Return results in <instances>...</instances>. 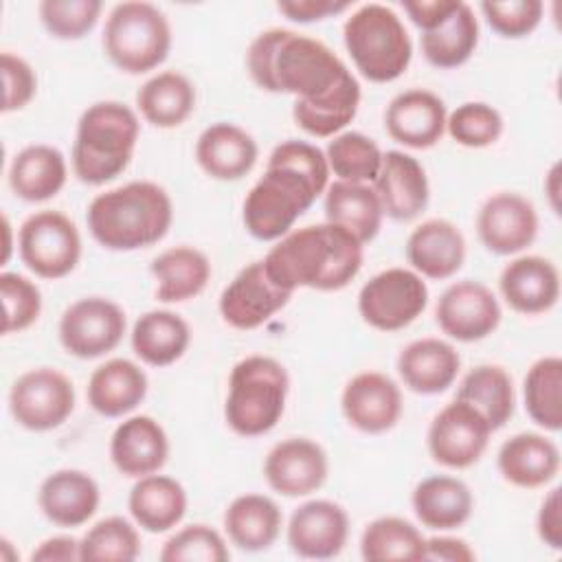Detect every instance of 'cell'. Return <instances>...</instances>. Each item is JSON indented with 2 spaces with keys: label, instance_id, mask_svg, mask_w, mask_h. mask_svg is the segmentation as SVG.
<instances>
[{
  "label": "cell",
  "instance_id": "6da1fadb",
  "mask_svg": "<svg viewBox=\"0 0 562 562\" xmlns=\"http://www.w3.org/2000/svg\"><path fill=\"white\" fill-rule=\"evenodd\" d=\"M246 68L257 88L294 97V123L310 136L331 138L358 114L356 75L316 37L281 26L261 31L246 50Z\"/></svg>",
  "mask_w": 562,
  "mask_h": 562
},
{
  "label": "cell",
  "instance_id": "7a4b0ae2",
  "mask_svg": "<svg viewBox=\"0 0 562 562\" xmlns=\"http://www.w3.org/2000/svg\"><path fill=\"white\" fill-rule=\"evenodd\" d=\"M325 151L307 140L279 143L266 162L263 176L250 187L241 220L250 237L274 241L288 235L294 222L329 187Z\"/></svg>",
  "mask_w": 562,
  "mask_h": 562
},
{
  "label": "cell",
  "instance_id": "3957f363",
  "mask_svg": "<svg viewBox=\"0 0 562 562\" xmlns=\"http://www.w3.org/2000/svg\"><path fill=\"white\" fill-rule=\"evenodd\" d=\"M364 244L342 226L323 222L283 235L261 259L270 279L288 290L299 288L336 292L360 272Z\"/></svg>",
  "mask_w": 562,
  "mask_h": 562
},
{
  "label": "cell",
  "instance_id": "277c9868",
  "mask_svg": "<svg viewBox=\"0 0 562 562\" xmlns=\"http://www.w3.org/2000/svg\"><path fill=\"white\" fill-rule=\"evenodd\" d=\"M88 231L108 250L130 252L158 244L171 228L173 202L151 180H132L92 198Z\"/></svg>",
  "mask_w": 562,
  "mask_h": 562
},
{
  "label": "cell",
  "instance_id": "5b68a950",
  "mask_svg": "<svg viewBox=\"0 0 562 562\" xmlns=\"http://www.w3.org/2000/svg\"><path fill=\"white\" fill-rule=\"evenodd\" d=\"M140 136L138 114L121 101H97L83 110L70 165L83 184H105L132 162Z\"/></svg>",
  "mask_w": 562,
  "mask_h": 562
},
{
  "label": "cell",
  "instance_id": "8992f818",
  "mask_svg": "<svg viewBox=\"0 0 562 562\" xmlns=\"http://www.w3.org/2000/svg\"><path fill=\"white\" fill-rule=\"evenodd\" d=\"M290 378L285 367L270 356H246L228 378L224 419L239 437L270 432L285 413Z\"/></svg>",
  "mask_w": 562,
  "mask_h": 562
},
{
  "label": "cell",
  "instance_id": "52a82bcc",
  "mask_svg": "<svg viewBox=\"0 0 562 562\" xmlns=\"http://www.w3.org/2000/svg\"><path fill=\"white\" fill-rule=\"evenodd\" d=\"M342 42L356 70L373 83L400 79L413 59V42L402 18L380 2L362 4L345 20Z\"/></svg>",
  "mask_w": 562,
  "mask_h": 562
},
{
  "label": "cell",
  "instance_id": "ba28073f",
  "mask_svg": "<svg viewBox=\"0 0 562 562\" xmlns=\"http://www.w3.org/2000/svg\"><path fill=\"white\" fill-rule=\"evenodd\" d=\"M171 50L167 15L151 2L127 0L112 7L103 26V53L127 75L158 68Z\"/></svg>",
  "mask_w": 562,
  "mask_h": 562
},
{
  "label": "cell",
  "instance_id": "9c48e42d",
  "mask_svg": "<svg viewBox=\"0 0 562 562\" xmlns=\"http://www.w3.org/2000/svg\"><path fill=\"white\" fill-rule=\"evenodd\" d=\"M18 252L33 274L53 281L64 279L81 259V235L61 211H35L18 231Z\"/></svg>",
  "mask_w": 562,
  "mask_h": 562
},
{
  "label": "cell",
  "instance_id": "30bf717a",
  "mask_svg": "<svg viewBox=\"0 0 562 562\" xmlns=\"http://www.w3.org/2000/svg\"><path fill=\"white\" fill-rule=\"evenodd\" d=\"M428 305V285L413 268H386L358 292L362 321L378 331H400L415 323Z\"/></svg>",
  "mask_w": 562,
  "mask_h": 562
},
{
  "label": "cell",
  "instance_id": "8fae6325",
  "mask_svg": "<svg viewBox=\"0 0 562 562\" xmlns=\"http://www.w3.org/2000/svg\"><path fill=\"white\" fill-rule=\"evenodd\" d=\"M75 411L70 378L53 367L29 369L15 378L9 391V413L18 426L46 432L59 428Z\"/></svg>",
  "mask_w": 562,
  "mask_h": 562
},
{
  "label": "cell",
  "instance_id": "7c38bea8",
  "mask_svg": "<svg viewBox=\"0 0 562 562\" xmlns=\"http://www.w3.org/2000/svg\"><path fill=\"white\" fill-rule=\"evenodd\" d=\"M127 329L125 312L105 296H83L70 303L59 318V342L66 353L92 360L114 351Z\"/></svg>",
  "mask_w": 562,
  "mask_h": 562
},
{
  "label": "cell",
  "instance_id": "4fadbf2b",
  "mask_svg": "<svg viewBox=\"0 0 562 562\" xmlns=\"http://www.w3.org/2000/svg\"><path fill=\"white\" fill-rule=\"evenodd\" d=\"M492 432L487 419L472 404L454 397L432 417L426 446L435 463L465 470L483 457Z\"/></svg>",
  "mask_w": 562,
  "mask_h": 562
},
{
  "label": "cell",
  "instance_id": "5bb4252c",
  "mask_svg": "<svg viewBox=\"0 0 562 562\" xmlns=\"http://www.w3.org/2000/svg\"><path fill=\"white\" fill-rule=\"evenodd\" d=\"M501 303L496 294L481 281L463 279L450 283L435 307L439 329L459 342H476L487 338L501 325Z\"/></svg>",
  "mask_w": 562,
  "mask_h": 562
},
{
  "label": "cell",
  "instance_id": "9a60e30c",
  "mask_svg": "<svg viewBox=\"0 0 562 562\" xmlns=\"http://www.w3.org/2000/svg\"><path fill=\"white\" fill-rule=\"evenodd\" d=\"M538 211L531 200L516 191L490 195L476 215V233L485 250L507 257L518 255L536 241Z\"/></svg>",
  "mask_w": 562,
  "mask_h": 562
},
{
  "label": "cell",
  "instance_id": "2e32d148",
  "mask_svg": "<svg viewBox=\"0 0 562 562\" xmlns=\"http://www.w3.org/2000/svg\"><path fill=\"white\" fill-rule=\"evenodd\" d=\"M292 292L279 288L263 268V261H252L241 268L220 294V316L233 329L250 331L270 321L288 305Z\"/></svg>",
  "mask_w": 562,
  "mask_h": 562
},
{
  "label": "cell",
  "instance_id": "e0dca14e",
  "mask_svg": "<svg viewBox=\"0 0 562 562\" xmlns=\"http://www.w3.org/2000/svg\"><path fill=\"white\" fill-rule=\"evenodd\" d=\"M329 474V459L321 443L307 437H288L270 448L263 476L281 496L299 498L321 490Z\"/></svg>",
  "mask_w": 562,
  "mask_h": 562
},
{
  "label": "cell",
  "instance_id": "ac0fdd59",
  "mask_svg": "<svg viewBox=\"0 0 562 562\" xmlns=\"http://www.w3.org/2000/svg\"><path fill=\"white\" fill-rule=\"evenodd\" d=\"M285 536L292 553L299 558H336L349 538V514L342 505L327 498L305 501L292 512Z\"/></svg>",
  "mask_w": 562,
  "mask_h": 562
},
{
  "label": "cell",
  "instance_id": "d6986e66",
  "mask_svg": "<svg viewBox=\"0 0 562 562\" xmlns=\"http://www.w3.org/2000/svg\"><path fill=\"white\" fill-rule=\"evenodd\" d=\"M340 408L349 426L364 435H382L402 417V391L380 371L356 373L342 389Z\"/></svg>",
  "mask_w": 562,
  "mask_h": 562
},
{
  "label": "cell",
  "instance_id": "ffe728a7",
  "mask_svg": "<svg viewBox=\"0 0 562 562\" xmlns=\"http://www.w3.org/2000/svg\"><path fill=\"white\" fill-rule=\"evenodd\" d=\"M448 110L441 97L424 88L395 94L384 112L386 134L411 149L435 147L446 134Z\"/></svg>",
  "mask_w": 562,
  "mask_h": 562
},
{
  "label": "cell",
  "instance_id": "44dd1931",
  "mask_svg": "<svg viewBox=\"0 0 562 562\" xmlns=\"http://www.w3.org/2000/svg\"><path fill=\"white\" fill-rule=\"evenodd\" d=\"M373 191L382 204V213L395 222L419 217L430 200V187L424 165L400 149H389L382 156V167L373 180Z\"/></svg>",
  "mask_w": 562,
  "mask_h": 562
},
{
  "label": "cell",
  "instance_id": "7402d4cb",
  "mask_svg": "<svg viewBox=\"0 0 562 562\" xmlns=\"http://www.w3.org/2000/svg\"><path fill=\"white\" fill-rule=\"evenodd\" d=\"M498 290L505 303L518 314H544L560 299L558 266L540 255L512 259L498 277Z\"/></svg>",
  "mask_w": 562,
  "mask_h": 562
},
{
  "label": "cell",
  "instance_id": "603a6c76",
  "mask_svg": "<svg viewBox=\"0 0 562 562\" xmlns=\"http://www.w3.org/2000/svg\"><path fill=\"white\" fill-rule=\"evenodd\" d=\"M110 459L114 468L130 479L160 472L169 459V437L149 415L123 419L110 437Z\"/></svg>",
  "mask_w": 562,
  "mask_h": 562
},
{
  "label": "cell",
  "instance_id": "cb8c5ba5",
  "mask_svg": "<svg viewBox=\"0 0 562 562\" xmlns=\"http://www.w3.org/2000/svg\"><path fill=\"white\" fill-rule=\"evenodd\" d=\"M99 483L83 470L61 468L50 472L37 490V505L48 522L72 529L86 525L99 509Z\"/></svg>",
  "mask_w": 562,
  "mask_h": 562
},
{
  "label": "cell",
  "instance_id": "d4e9b609",
  "mask_svg": "<svg viewBox=\"0 0 562 562\" xmlns=\"http://www.w3.org/2000/svg\"><path fill=\"white\" fill-rule=\"evenodd\" d=\"M411 268L426 279H450L465 261V237L443 217H430L417 224L404 246Z\"/></svg>",
  "mask_w": 562,
  "mask_h": 562
},
{
  "label": "cell",
  "instance_id": "484cf974",
  "mask_svg": "<svg viewBox=\"0 0 562 562\" xmlns=\"http://www.w3.org/2000/svg\"><path fill=\"white\" fill-rule=\"evenodd\" d=\"M257 158V140L244 127L228 121L209 125L195 140V160L213 180H241L252 171Z\"/></svg>",
  "mask_w": 562,
  "mask_h": 562
},
{
  "label": "cell",
  "instance_id": "4316f807",
  "mask_svg": "<svg viewBox=\"0 0 562 562\" xmlns=\"http://www.w3.org/2000/svg\"><path fill=\"white\" fill-rule=\"evenodd\" d=\"M461 369L459 351L441 338H417L397 356V373L404 386L417 395H439L448 391Z\"/></svg>",
  "mask_w": 562,
  "mask_h": 562
},
{
  "label": "cell",
  "instance_id": "83f0119b",
  "mask_svg": "<svg viewBox=\"0 0 562 562\" xmlns=\"http://www.w3.org/2000/svg\"><path fill=\"white\" fill-rule=\"evenodd\" d=\"M501 476L522 490L549 485L560 472V448L540 432H516L496 454Z\"/></svg>",
  "mask_w": 562,
  "mask_h": 562
},
{
  "label": "cell",
  "instance_id": "f1b7e54d",
  "mask_svg": "<svg viewBox=\"0 0 562 562\" xmlns=\"http://www.w3.org/2000/svg\"><path fill=\"white\" fill-rule=\"evenodd\" d=\"M147 373L127 358H112L99 364L90 378L86 397L101 417H125L136 411L147 395Z\"/></svg>",
  "mask_w": 562,
  "mask_h": 562
},
{
  "label": "cell",
  "instance_id": "f546056e",
  "mask_svg": "<svg viewBox=\"0 0 562 562\" xmlns=\"http://www.w3.org/2000/svg\"><path fill=\"white\" fill-rule=\"evenodd\" d=\"M411 505L417 520L426 529L450 531L470 520L474 496L461 479L450 474H432L415 485Z\"/></svg>",
  "mask_w": 562,
  "mask_h": 562
},
{
  "label": "cell",
  "instance_id": "4dcf8cb0",
  "mask_svg": "<svg viewBox=\"0 0 562 562\" xmlns=\"http://www.w3.org/2000/svg\"><path fill=\"white\" fill-rule=\"evenodd\" d=\"M187 490L167 474H147L136 479L127 496V509L134 522L149 533H165L180 525L187 514Z\"/></svg>",
  "mask_w": 562,
  "mask_h": 562
},
{
  "label": "cell",
  "instance_id": "1f68e13d",
  "mask_svg": "<svg viewBox=\"0 0 562 562\" xmlns=\"http://www.w3.org/2000/svg\"><path fill=\"white\" fill-rule=\"evenodd\" d=\"M68 180L64 154L46 143L26 145L9 167V187L24 202H46L55 198Z\"/></svg>",
  "mask_w": 562,
  "mask_h": 562
},
{
  "label": "cell",
  "instance_id": "d6a6232c",
  "mask_svg": "<svg viewBox=\"0 0 562 562\" xmlns=\"http://www.w3.org/2000/svg\"><path fill=\"white\" fill-rule=\"evenodd\" d=\"M160 303H184L204 292L211 281L209 257L193 246L180 244L162 250L149 263Z\"/></svg>",
  "mask_w": 562,
  "mask_h": 562
},
{
  "label": "cell",
  "instance_id": "836d02e7",
  "mask_svg": "<svg viewBox=\"0 0 562 562\" xmlns=\"http://www.w3.org/2000/svg\"><path fill=\"white\" fill-rule=\"evenodd\" d=\"M283 527L279 505L266 494L235 496L224 512V531L228 540L248 553L270 549Z\"/></svg>",
  "mask_w": 562,
  "mask_h": 562
},
{
  "label": "cell",
  "instance_id": "e575fe53",
  "mask_svg": "<svg viewBox=\"0 0 562 562\" xmlns=\"http://www.w3.org/2000/svg\"><path fill=\"white\" fill-rule=\"evenodd\" d=\"M130 342L140 362L158 369L169 367L189 349L191 327L171 310H149L136 318Z\"/></svg>",
  "mask_w": 562,
  "mask_h": 562
},
{
  "label": "cell",
  "instance_id": "d590c367",
  "mask_svg": "<svg viewBox=\"0 0 562 562\" xmlns=\"http://www.w3.org/2000/svg\"><path fill=\"white\" fill-rule=\"evenodd\" d=\"M422 53L439 70L463 66L479 46V18L474 9L457 0V7L430 31L422 33Z\"/></svg>",
  "mask_w": 562,
  "mask_h": 562
},
{
  "label": "cell",
  "instance_id": "8d00e7d4",
  "mask_svg": "<svg viewBox=\"0 0 562 562\" xmlns=\"http://www.w3.org/2000/svg\"><path fill=\"white\" fill-rule=\"evenodd\" d=\"M325 222L342 226L360 244H369L382 228V204L373 187L334 180L325 191Z\"/></svg>",
  "mask_w": 562,
  "mask_h": 562
},
{
  "label": "cell",
  "instance_id": "74e56055",
  "mask_svg": "<svg viewBox=\"0 0 562 562\" xmlns=\"http://www.w3.org/2000/svg\"><path fill=\"white\" fill-rule=\"evenodd\" d=\"M136 110L154 127H178L195 110V86L178 70L156 72L138 88Z\"/></svg>",
  "mask_w": 562,
  "mask_h": 562
},
{
  "label": "cell",
  "instance_id": "f35d334b",
  "mask_svg": "<svg viewBox=\"0 0 562 562\" xmlns=\"http://www.w3.org/2000/svg\"><path fill=\"white\" fill-rule=\"evenodd\" d=\"M457 400L472 404L492 430H498L509 422L516 406L512 375L498 364H479L461 378Z\"/></svg>",
  "mask_w": 562,
  "mask_h": 562
},
{
  "label": "cell",
  "instance_id": "ab89813d",
  "mask_svg": "<svg viewBox=\"0 0 562 562\" xmlns=\"http://www.w3.org/2000/svg\"><path fill=\"white\" fill-rule=\"evenodd\" d=\"M424 533L402 516H380L360 536V555L367 562H422Z\"/></svg>",
  "mask_w": 562,
  "mask_h": 562
},
{
  "label": "cell",
  "instance_id": "60d3db41",
  "mask_svg": "<svg viewBox=\"0 0 562 562\" xmlns=\"http://www.w3.org/2000/svg\"><path fill=\"white\" fill-rule=\"evenodd\" d=\"M525 411L531 422L549 432L562 428V358H538L522 380Z\"/></svg>",
  "mask_w": 562,
  "mask_h": 562
},
{
  "label": "cell",
  "instance_id": "b9f144b4",
  "mask_svg": "<svg viewBox=\"0 0 562 562\" xmlns=\"http://www.w3.org/2000/svg\"><path fill=\"white\" fill-rule=\"evenodd\" d=\"M384 151L362 132H340L325 149L329 171L345 182H373L380 173Z\"/></svg>",
  "mask_w": 562,
  "mask_h": 562
},
{
  "label": "cell",
  "instance_id": "7bdbcfd3",
  "mask_svg": "<svg viewBox=\"0 0 562 562\" xmlns=\"http://www.w3.org/2000/svg\"><path fill=\"white\" fill-rule=\"evenodd\" d=\"M83 562H132L140 555V536L123 516H108L94 522L79 540Z\"/></svg>",
  "mask_w": 562,
  "mask_h": 562
},
{
  "label": "cell",
  "instance_id": "ee69618b",
  "mask_svg": "<svg viewBox=\"0 0 562 562\" xmlns=\"http://www.w3.org/2000/svg\"><path fill=\"white\" fill-rule=\"evenodd\" d=\"M505 130L503 114L485 101H465L446 119V132L463 147L481 149L494 145Z\"/></svg>",
  "mask_w": 562,
  "mask_h": 562
},
{
  "label": "cell",
  "instance_id": "f6af8a7d",
  "mask_svg": "<svg viewBox=\"0 0 562 562\" xmlns=\"http://www.w3.org/2000/svg\"><path fill=\"white\" fill-rule=\"evenodd\" d=\"M101 0H42L37 7L40 22L50 37L81 40L99 22Z\"/></svg>",
  "mask_w": 562,
  "mask_h": 562
},
{
  "label": "cell",
  "instance_id": "bcb514c9",
  "mask_svg": "<svg viewBox=\"0 0 562 562\" xmlns=\"http://www.w3.org/2000/svg\"><path fill=\"white\" fill-rule=\"evenodd\" d=\"M162 562H226L231 558L224 536L209 525H187L160 549Z\"/></svg>",
  "mask_w": 562,
  "mask_h": 562
},
{
  "label": "cell",
  "instance_id": "7dc6e473",
  "mask_svg": "<svg viewBox=\"0 0 562 562\" xmlns=\"http://www.w3.org/2000/svg\"><path fill=\"white\" fill-rule=\"evenodd\" d=\"M0 294L4 305L2 334H20L40 318L42 292L29 277L4 270L0 274Z\"/></svg>",
  "mask_w": 562,
  "mask_h": 562
},
{
  "label": "cell",
  "instance_id": "c3c4849f",
  "mask_svg": "<svg viewBox=\"0 0 562 562\" xmlns=\"http://www.w3.org/2000/svg\"><path fill=\"white\" fill-rule=\"evenodd\" d=\"M485 22L494 33L507 40L527 37L542 22L544 4L540 0H509V2H481Z\"/></svg>",
  "mask_w": 562,
  "mask_h": 562
},
{
  "label": "cell",
  "instance_id": "681fc988",
  "mask_svg": "<svg viewBox=\"0 0 562 562\" xmlns=\"http://www.w3.org/2000/svg\"><path fill=\"white\" fill-rule=\"evenodd\" d=\"M0 70H2V86H4L2 112L9 114L26 108L37 92V75L33 66L24 57L4 50L0 55Z\"/></svg>",
  "mask_w": 562,
  "mask_h": 562
},
{
  "label": "cell",
  "instance_id": "f907efd6",
  "mask_svg": "<svg viewBox=\"0 0 562 562\" xmlns=\"http://www.w3.org/2000/svg\"><path fill=\"white\" fill-rule=\"evenodd\" d=\"M560 487L549 490L542 498L538 516H536V531L538 538L549 547L560 551L562 549V496Z\"/></svg>",
  "mask_w": 562,
  "mask_h": 562
},
{
  "label": "cell",
  "instance_id": "816d5d0a",
  "mask_svg": "<svg viewBox=\"0 0 562 562\" xmlns=\"http://www.w3.org/2000/svg\"><path fill=\"white\" fill-rule=\"evenodd\" d=\"M351 2H336V0H281L277 2L279 13H283L292 22L310 24L325 18H334L347 11Z\"/></svg>",
  "mask_w": 562,
  "mask_h": 562
},
{
  "label": "cell",
  "instance_id": "f5cc1de1",
  "mask_svg": "<svg viewBox=\"0 0 562 562\" xmlns=\"http://www.w3.org/2000/svg\"><path fill=\"white\" fill-rule=\"evenodd\" d=\"M454 7H457V0H408V2H402L404 13L422 33L435 29Z\"/></svg>",
  "mask_w": 562,
  "mask_h": 562
},
{
  "label": "cell",
  "instance_id": "db71d44e",
  "mask_svg": "<svg viewBox=\"0 0 562 562\" xmlns=\"http://www.w3.org/2000/svg\"><path fill=\"white\" fill-rule=\"evenodd\" d=\"M476 558V553L472 551V547L461 540V538H452V536H432L426 538L424 544V560H439V562H472Z\"/></svg>",
  "mask_w": 562,
  "mask_h": 562
},
{
  "label": "cell",
  "instance_id": "11a10c76",
  "mask_svg": "<svg viewBox=\"0 0 562 562\" xmlns=\"http://www.w3.org/2000/svg\"><path fill=\"white\" fill-rule=\"evenodd\" d=\"M31 560L33 562H72V560H81L79 540H75L72 536L46 538L37 544V549H33Z\"/></svg>",
  "mask_w": 562,
  "mask_h": 562
},
{
  "label": "cell",
  "instance_id": "9f6ffc18",
  "mask_svg": "<svg viewBox=\"0 0 562 562\" xmlns=\"http://www.w3.org/2000/svg\"><path fill=\"white\" fill-rule=\"evenodd\" d=\"M544 191L549 195V204H551L553 213L560 215V165L558 162L544 176Z\"/></svg>",
  "mask_w": 562,
  "mask_h": 562
},
{
  "label": "cell",
  "instance_id": "6f0895ef",
  "mask_svg": "<svg viewBox=\"0 0 562 562\" xmlns=\"http://www.w3.org/2000/svg\"><path fill=\"white\" fill-rule=\"evenodd\" d=\"M2 231H4V252H2V266L9 261L11 257V224H9V217L2 215Z\"/></svg>",
  "mask_w": 562,
  "mask_h": 562
}]
</instances>
